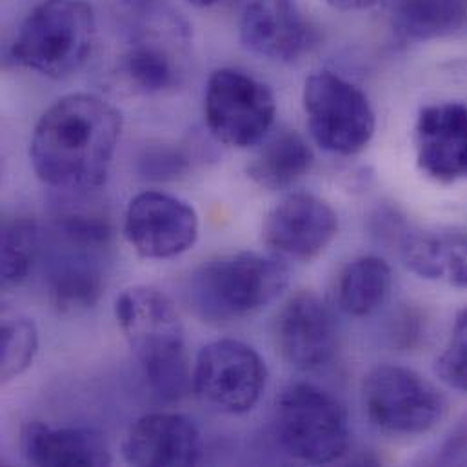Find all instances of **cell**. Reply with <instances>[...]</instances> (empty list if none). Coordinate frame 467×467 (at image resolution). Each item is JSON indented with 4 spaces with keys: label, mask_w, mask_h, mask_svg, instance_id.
Wrapping results in <instances>:
<instances>
[{
    "label": "cell",
    "mask_w": 467,
    "mask_h": 467,
    "mask_svg": "<svg viewBox=\"0 0 467 467\" xmlns=\"http://www.w3.org/2000/svg\"><path fill=\"white\" fill-rule=\"evenodd\" d=\"M120 131L122 115L108 100L89 93L62 97L35 126L33 170L55 190H97L108 179Z\"/></svg>",
    "instance_id": "1"
},
{
    "label": "cell",
    "mask_w": 467,
    "mask_h": 467,
    "mask_svg": "<svg viewBox=\"0 0 467 467\" xmlns=\"http://www.w3.org/2000/svg\"><path fill=\"white\" fill-rule=\"evenodd\" d=\"M2 287H18L29 276L35 264L40 234L35 221L11 217L2 224Z\"/></svg>",
    "instance_id": "22"
},
{
    "label": "cell",
    "mask_w": 467,
    "mask_h": 467,
    "mask_svg": "<svg viewBox=\"0 0 467 467\" xmlns=\"http://www.w3.org/2000/svg\"><path fill=\"white\" fill-rule=\"evenodd\" d=\"M362 404L369 422L395 437L424 435L435 430L446 413V399L433 382L393 364L379 366L366 375Z\"/></svg>",
    "instance_id": "6"
},
{
    "label": "cell",
    "mask_w": 467,
    "mask_h": 467,
    "mask_svg": "<svg viewBox=\"0 0 467 467\" xmlns=\"http://www.w3.org/2000/svg\"><path fill=\"white\" fill-rule=\"evenodd\" d=\"M128 78L146 93H161L179 82L171 55L157 42H137L124 58Z\"/></svg>",
    "instance_id": "23"
},
{
    "label": "cell",
    "mask_w": 467,
    "mask_h": 467,
    "mask_svg": "<svg viewBox=\"0 0 467 467\" xmlns=\"http://www.w3.org/2000/svg\"><path fill=\"white\" fill-rule=\"evenodd\" d=\"M122 455L131 466H197L202 457V437L186 415L150 413L130 430Z\"/></svg>",
    "instance_id": "14"
},
{
    "label": "cell",
    "mask_w": 467,
    "mask_h": 467,
    "mask_svg": "<svg viewBox=\"0 0 467 467\" xmlns=\"http://www.w3.org/2000/svg\"><path fill=\"white\" fill-rule=\"evenodd\" d=\"M275 342L282 358L293 368L318 369L335 357L338 348L335 315L315 293H296L276 315Z\"/></svg>",
    "instance_id": "12"
},
{
    "label": "cell",
    "mask_w": 467,
    "mask_h": 467,
    "mask_svg": "<svg viewBox=\"0 0 467 467\" xmlns=\"http://www.w3.org/2000/svg\"><path fill=\"white\" fill-rule=\"evenodd\" d=\"M304 109L313 140L335 155L364 151L377 130L369 99L333 71H318L306 80Z\"/></svg>",
    "instance_id": "7"
},
{
    "label": "cell",
    "mask_w": 467,
    "mask_h": 467,
    "mask_svg": "<svg viewBox=\"0 0 467 467\" xmlns=\"http://www.w3.org/2000/svg\"><path fill=\"white\" fill-rule=\"evenodd\" d=\"M315 155L307 140L293 131L280 130L271 135L247 166L249 179L269 192L296 184L313 168Z\"/></svg>",
    "instance_id": "19"
},
{
    "label": "cell",
    "mask_w": 467,
    "mask_h": 467,
    "mask_svg": "<svg viewBox=\"0 0 467 467\" xmlns=\"http://www.w3.org/2000/svg\"><path fill=\"white\" fill-rule=\"evenodd\" d=\"M275 430L282 448L307 464H331L346 455L351 441L346 408L326 389L296 382L275 402Z\"/></svg>",
    "instance_id": "5"
},
{
    "label": "cell",
    "mask_w": 467,
    "mask_h": 467,
    "mask_svg": "<svg viewBox=\"0 0 467 467\" xmlns=\"http://www.w3.org/2000/svg\"><path fill=\"white\" fill-rule=\"evenodd\" d=\"M437 373L442 382L467 393V309L455 318L451 337L437 358Z\"/></svg>",
    "instance_id": "25"
},
{
    "label": "cell",
    "mask_w": 467,
    "mask_h": 467,
    "mask_svg": "<svg viewBox=\"0 0 467 467\" xmlns=\"http://www.w3.org/2000/svg\"><path fill=\"white\" fill-rule=\"evenodd\" d=\"M58 253L47 271L49 302L58 313L78 315L91 309L104 293V251L57 240Z\"/></svg>",
    "instance_id": "16"
},
{
    "label": "cell",
    "mask_w": 467,
    "mask_h": 467,
    "mask_svg": "<svg viewBox=\"0 0 467 467\" xmlns=\"http://www.w3.org/2000/svg\"><path fill=\"white\" fill-rule=\"evenodd\" d=\"M38 351V331L31 318L4 315L0 329V375L7 382L22 375Z\"/></svg>",
    "instance_id": "24"
},
{
    "label": "cell",
    "mask_w": 467,
    "mask_h": 467,
    "mask_svg": "<svg viewBox=\"0 0 467 467\" xmlns=\"http://www.w3.org/2000/svg\"><path fill=\"white\" fill-rule=\"evenodd\" d=\"M115 317L150 388L164 400H181L193 388V371L170 296L153 285L130 287L117 298Z\"/></svg>",
    "instance_id": "2"
},
{
    "label": "cell",
    "mask_w": 467,
    "mask_h": 467,
    "mask_svg": "<svg viewBox=\"0 0 467 467\" xmlns=\"http://www.w3.org/2000/svg\"><path fill=\"white\" fill-rule=\"evenodd\" d=\"M337 234L335 210L309 193L285 197L264 223V242L282 260L311 262L327 249Z\"/></svg>",
    "instance_id": "11"
},
{
    "label": "cell",
    "mask_w": 467,
    "mask_h": 467,
    "mask_svg": "<svg viewBox=\"0 0 467 467\" xmlns=\"http://www.w3.org/2000/svg\"><path fill=\"white\" fill-rule=\"evenodd\" d=\"M190 4H193V5H197V7H210V5H215L217 2H221V0H188Z\"/></svg>",
    "instance_id": "28"
},
{
    "label": "cell",
    "mask_w": 467,
    "mask_h": 467,
    "mask_svg": "<svg viewBox=\"0 0 467 467\" xmlns=\"http://www.w3.org/2000/svg\"><path fill=\"white\" fill-rule=\"evenodd\" d=\"M188 159L181 150L175 148H155L144 153L140 159V171L148 179L173 181L186 173Z\"/></svg>",
    "instance_id": "26"
},
{
    "label": "cell",
    "mask_w": 467,
    "mask_h": 467,
    "mask_svg": "<svg viewBox=\"0 0 467 467\" xmlns=\"http://www.w3.org/2000/svg\"><path fill=\"white\" fill-rule=\"evenodd\" d=\"M289 284V269L276 254L240 251L197 267L188 296L195 313L215 324L251 317L275 302Z\"/></svg>",
    "instance_id": "3"
},
{
    "label": "cell",
    "mask_w": 467,
    "mask_h": 467,
    "mask_svg": "<svg viewBox=\"0 0 467 467\" xmlns=\"http://www.w3.org/2000/svg\"><path fill=\"white\" fill-rule=\"evenodd\" d=\"M199 215L186 201L162 193L137 195L126 212L124 234L144 258L164 260L192 249L199 238Z\"/></svg>",
    "instance_id": "10"
},
{
    "label": "cell",
    "mask_w": 467,
    "mask_h": 467,
    "mask_svg": "<svg viewBox=\"0 0 467 467\" xmlns=\"http://www.w3.org/2000/svg\"><path fill=\"white\" fill-rule=\"evenodd\" d=\"M393 282L386 260L366 254L344 265L337 280V302L351 317H369L389 296Z\"/></svg>",
    "instance_id": "20"
},
{
    "label": "cell",
    "mask_w": 467,
    "mask_h": 467,
    "mask_svg": "<svg viewBox=\"0 0 467 467\" xmlns=\"http://www.w3.org/2000/svg\"><path fill=\"white\" fill-rule=\"evenodd\" d=\"M395 29L410 40H431L457 31L467 18V0H393Z\"/></svg>",
    "instance_id": "21"
},
{
    "label": "cell",
    "mask_w": 467,
    "mask_h": 467,
    "mask_svg": "<svg viewBox=\"0 0 467 467\" xmlns=\"http://www.w3.org/2000/svg\"><path fill=\"white\" fill-rule=\"evenodd\" d=\"M27 464L38 467H102L111 464L106 439L89 428H51L29 424L20 439Z\"/></svg>",
    "instance_id": "17"
},
{
    "label": "cell",
    "mask_w": 467,
    "mask_h": 467,
    "mask_svg": "<svg viewBox=\"0 0 467 467\" xmlns=\"http://www.w3.org/2000/svg\"><path fill=\"white\" fill-rule=\"evenodd\" d=\"M417 164L430 179L453 184L467 179V106L461 102L424 108L415 126Z\"/></svg>",
    "instance_id": "13"
},
{
    "label": "cell",
    "mask_w": 467,
    "mask_h": 467,
    "mask_svg": "<svg viewBox=\"0 0 467 467\" xmlns=\"http://www.w3.org/2000/svg\"><path fill=\"white\" fill-rule=\"evenodd\" d=\"M95 33V11L86 0H42L22 22L11 55L31 71L64 78L86 64Z\"/></svg>",
    "instance_id": "4"
},
{
    "label": "cell",
    "mask_w": 467,
    "mask_h": 467,
    "mask_svg": "<svg viewBox=\"0 0 467 467\" xmlns=\"http://www.w3.org/2000/svg\"><path fill=\"white\" fill-rule=\"evenodd\" d=\"M402 256L422 278L467 287V234H408L402 240Z\"/></svg>",
    "instance_id": "18"
},
{
    "label": "cell",
    "mask_w": 467,
    "mask_h": 467,
    "mask_svg": "<svg viewBox=\"0 0 467 467\" xmlns=\"http://www.w3.org/2000/svg\"><path fill=\"white\" fill-rule=\"evenodd\" d=\"M267 384V368L251 346L223 338L204 346L193 368V391L210 408L242 415L251 411Z\"/></svg>",
    "instance_id": "9"
},
{
    "label": "cell",
    "mask_w": 467,
    "mask_h": 467,
    "mask_svg": "<svg viewBox=\"0 0 467 467\" xmlns=\"http://www.w3.org/2000/svg\"><path fill=\"white\" fill-rule=\"evenodd\" d=\"M204 117L219 142L249 148L262 142L273 128L275 95L264 82L242 71L217 69L208 80Z\"/></svg>",
    "instance_id": "8"
},
{
    "label": "cell",
    "mask_w": 467,
    "mask_h": 467,
    "mask_svg": "<svg viewBox=\"0 0 467 467\" xmlns=\"http://www.w3.org/2000/svg\"><path fill=\"white\" fill-rule=\"evenodd\" d=\"M331 7L340 11H360L377 5L380 0H326Z\"/></svg>",
    "instance_id": "27"
},
{
    "label": "cell",
    "mask_w": 467,
    "mask_h": 467,
    "mask_svg": "<svg viewBox=\"0 0 467 467\" xmlns=\"http://www.w3.org/2000/svg\"><path fill=\"white\" fill-rule=\"evenodd\" d=\"M240 40L254 55L291 62L309 49L313 29L295 0H249L240 16Z\"/></svg>",
    "instance_id": "15"
}]
</instances>
